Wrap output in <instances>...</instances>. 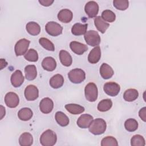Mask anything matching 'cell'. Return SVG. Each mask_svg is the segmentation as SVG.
Masks as SVG:
<instances>
[{
    "label": "cell",
    "mask_w": 146,
    "mask_h": 146,
    "mask_svg": "<svg viewBox=\"0 0 146 146\" xmlns=\"http://www.w3.org/2000/svg\"><path fill=\"white\" fill-rule=\"evenodd\" d=\"M106 122L102 118H97L93 120L88 127L89 131L95 135L103 134L106 131Z\"/></svg>",
    "instance_id": "cell-1"
},
{
    "label": "cell",
    "mask_w": 146,
    "mask_h": 146,
    "mask_svg": "<svg viewBox=\"0 0 146 146\" xmlns=\"http://www.w3.org/2000/svg\"><path fill=\"white\" fill-rule=\"evenodd\" d=\"M57 141L56 134L51 129H47L40 135V143L43 146H52Z\"/></svg>",
    "instance_id": "cell-2"
},
{
    "label": "cell",
    "mask_w": 146,
    "mask_h": 146,
    "mask_svg": "<svg viewBox=\"0 0 146 146\" xmlns=\"http://www.w3.org/2000/svg\"><path fill=\"white\" fill-rule=\"evenodd\" d=\"M84 94L87 100L91 102H95L98 96V90L96 85L92 82L88 83L84 88Z\"/></svg>",
    "instance_id": "cell-3"
},
{
    "label": "cell",
    "mask_w": 146,
    "mask_h": 146,
    "mask_svg": "<svg viewBox=\"0 0 146 146\" xmlns=\"http://www.w3.org/2000/svg\"><path fill=\"white\" fill-rule=\"evenodd\" d=\"M68 77L72 83L79 84L85 80L86 74L80 68H74L68 73Z\"/></svg>",
    "instance_id": "cell-4"
},
{
    "label": "cell",
    "mask_w": 146,
    "mask_h": 146,
    "mask_svg": "<svg viewBox=\"0 0 146 146\" xmlns=\"http://www.w3.org/2000/svg\"><path fill=\"white\" fill-rule=\"evenodd\" d=\"M84 38L87 44L92 47L99 46L101 41L99 34L95 30H89L87 31L84 34Z\"/></svg>",
    "instance_id": "cell-5"
},
{
    "label": "cell",
    "mask_w": 146,
    "mask_h": 146,
    "mask_svg": "<svg viewBox=\"0 0 146 146\" xmlns=\"http://www.w3.org/2000/svg\"><path fill=\"white\" fill-rule=\"evenodd\" d=\"M46 31L50 35L56 36L62 34L63 31L62 26L56 22L50 21L47 23L45 26Z\"/></svg>",
    "instance_id": "cell-6"
},
{
    "label": "cell",
    "mask_w": 146,
    "mask_h": 146,
    "mask_svg": "<svg viewBox=\"0 0 146 146\" xmlns=\"http://www.w3.org/2000/svg\"><path fill=\"white\" fill-rule=\"evenodd\" d=\"M30 41L25 39H21L15 43L14 46V51L17 56H22L25 55L29 47Z\"/></svg>",
    "instance_id": "cell-7"
},
{
    "label": "cell",
    "mask_w": 146,
    "mask_h": 146,
    "mask_svg": "<svg viewBox=\"0 0 146 146\" xmlns=\"http://www.w3.org/2000/svg\"><path fill=\"white\" fill-rule=\"evenodd\" d=\"M104 91L106 94L111 96H116L120 92V87L116 82H109L104 84L103 86Z\"/></svg>",
    "instance_id": "cell-8"
},
{
    "label": "cell",
    "mask_w": 146,
    "mask_h": 146,
    "mask_svg": "<svg viewBox=\"0 0 146 146\" xmlns=\"http://www.w3.org/2000/svg\"><path fill=\"white\" fill-rule=\"evenodd\" d=\"M84 11L89 18H95L99 12V5L95 1H89L85 5Z\"/></svg>",
    "instance_id": "cell-9"
},
{
    "label": "cell",
    "mask_w": 146,
    "mask_h": 146,
    "mask_svg": "<svg viewBox=\"0 0 146 146\" xmlns=\"http://www.w3.org/2000/svg\"><path fill=\"white\" fill-rule=\"evenodd\" d=\"M24 95L27 100L34 101L39 96V90L35 86L30 84L26 87Z\"/></svg>",
    "instance_id": "cell-10"
},
{
    "label": "cell",
    "mask_w": 146,
    "mask_h": 146,
    "mask_svg": "<svg viewBox=\"0 0 146 146\" xmlns=\"http://www.w3.org/2000/svg\"><path fill=\"white\" fill-rule=\"evenodd\" d=\"M5 102L8 107L15 108L19 104V98L16 93L9 92L5 96Z\"/></svg>",
    "instance_id": "cell-11"
},
{
    "label": "cell",
    "mask_w": 146,
    "mask_h": 146,
    "mask_svg": "<svg viewBox=\"0 0 146 146\" xmlns=\"http://www.w3.org/2000/svg\"><path fill=\"white\" fill-rule=\"evenodd\" d=\"M54 108V103L49 98H44L39 103L40 111L45 114L50 113Z\"/></svg>",
    "instance_id": "cell-12"
},
{
    "label": "cell",
    "mask_w": 146,
    "mask_h": 146,
    "mask_svg": "<svg viewBox=\"0 0 146 146\" xmlns=\"http://www.w3.org/2000/svg\"><path fill=\"white\" fill-rule=\"evenodd\" d=\"M25 78L21 70H17L15 71L11 75L10 78L11 83L14 87H20L24 82Z\"/></svg>",
    "instance_id": "cell-13"
},
{
    "label": "cell",
    "mask_w": 146,
    "mask_h": 146,
    "mask_svg": "<svg viewBox=\"0 0 146 146\" xmlns=\"http://www.w3.org/2000/svg\"><path fill=\"white\" fill-rule=\"evenodd\" d=\"M93 119V116L90 114H82L78 119L76 124L81 128H87L94 120Z\"/></svg>",
    "instance_id": "cell-14"
},
{
    "label": "cell",
    "mask_w": 146,
    "mask_h": 146,
    "mask_svg": "<svg viewBox=\"0 0 146 146\" xmlns=\"http://www.w3.org/2000/svg\"><path fill=\"white\" fill-rule=\"evenodd\" d=\"M71 50L77 55H82L88 50L87 45L77 41H72L70 43Z\"/></svg>",
    "instance_id": "cell-15"
},
{
    "label": "cell",
    "mask_w": 146,
    "mask_h": 146,
    "mask_svg": "<svg viewBox=\"0 0 146 146\" xmlns=\"http://www.w3.org/2000/svg\"><path fill=\"white\" fill-rule=\"evenodd\" d=\"M58 18L59 21L63 23H69L73 18L72 11L67 9H64L60 10L58 14Z\"/></svg>",
    "instance_id": "cell-16"
},
{
    "label": "cell",
    "mask_w": 146,
    "mask_h": 146,
    "mask_svg": "<svg viewBox=\"0 0 146 146\" xmlns=\"http://www.w3.org/2000/svg\"><path fill=\"white\" fill-rule=\"evenodd\" d=\"M101 58V50L99 46L91 50L88 55V60L91 64L98 63Z\"/></svg>",
    "instance_id": "cell-17"
},
{
    "label": "cell",
    "mask_w": 146,
    "mask_h": 146,
    "mask_svg": "<svg viewBox=\"0 0 146 146\" xmlns=\"http://www.w3.org/2000/svg\"><path fill=\"white\" fill-rule=\"evenodd\" d=\"M99 72L101 76L104 79H108L111 78L114 74V71L112 68L106 63H103L101 65Z\"/></svg>",
    "instance_id": "cell-18"
},
{
    "label": "cell",
    "mask_w": 146,
    "mask_h": 146,
    "mask_svg": "<svg viewBox=\"0 0 146 146\" xmlns=\"http://www.w3.org/2000/svg\"><path fill=\"white\" fill-rule=\"evenodd\" d=\"M42 66L46 71H52L56 68V62L52 57L47 56L44 58L42 60Z\"/></svg>",
    "instance_id": "cell-19"
},
{
    "label": "cell",
    "mask_w": 146,
    "mask_h": 146,
    "mask_svg": "<svg viewBox=\"0 0 146 146\" xmlns=\"http://www.w3.org/2000/svg\"><path fill=\"white\" fill-rule=\"evenodd\" d=\"M59 56L60 62L63 66L69 67L71 65L72 63V59L68 52L64 50H62L59 52Z\"/></svg>",
    "instance_id": "cell-20"
},
{
    "label": "cell",
    "mask_w": 146,
    "mask_h": 146,
    "mask_svg": "<svg viewBox=\"0 0 146 146\" xmlns=\"http://www.w3.org/2000/svg\"><path fill=\"white\" fill-rule=\"evenodd\" d=\"M94 24L96 29L102 34H104L110 26V24L104 21L100 16H96L94 18Z\"/></svg>",
    "instance_id": "cell-21"
},
{
    "label": "cell",
    "mask_w": 146,
    "mask_h": 146,
    "mask_svg": "<svg viewBox=\"0 0 146 146\" xmlns=\"http://www.w3.org/2000/svg\"><path fill=\"white\" fill-rule=\"evenodd\" d=\"M87 24H82L80 23H76L71 28V33L73 35L76 36L82 35L87 32Z\"/></svg>",
    "instance_id": "cell-22"
},
{
    "label": "cell",
    "mask_w": 146,
    "mask_h": 146,
    "mask_svg": "<svg viewBox=\"0 0 146 146\" xmlns=\"http://www.w3.org/2000/svg\"><path fill=\"white\" fill-rule=\"evenodd\" d=\"M50 86L55 89L60 88L64 83V78L60 74H56L50 79Z\"/></svg>",
    "instance_id": "cell-23"
},
{
    "label": "cell",
    "mask_w": 146,
    "mask_h": 146,
    "mask_svg": "<svg viewBox=\"0 0 146 146\" xmlns=\"http://www.w3.org/2000/svg\"><path fill=\"white\" fill-rule=\"evenodd\" d=\"M25 78L28 80H34L37 76V71L35 65H27L25 68Z\"/></svg>",
    "instance_id": "cell-24"
},
{
    "label": "cell",
    "mask_w": 146,
    "mask_h": 146,
    "mask_svg": "<svg viewBox=\"0 0 146 146\" xmlns=\"http://www.w3.org/2000/svg\"><path fill=\"white\" fill-rule=\"evenodd\" d=\"M33 143V137L29 132H24L19 138V144L21 146H30Z\"/></svg>",
    "instance_id": "cell-25"
},
{
    "label": "cell",
    "mask_w": 146,
    "mask_h": 146,
    "mask_svg": "<svg viewBox=\"0 0 146 146\" xmlns=\"http://www.w3.org/2000/svg\"><path fill=\"white\" fill-rule=\"evenodd\" d=\"M64 107L68 112L73 115L80 114L85 110L83 106L77 104H67L65 105Z\"/></svg>",
    "instance_id": "cell-26"
},
{
    "label": "cell",
    "mask_w": 146,
    "mask_h": 146,
    "mask_svg": "<svg viewBox=\"0 0 146 146\" xmlns=\"http://www.w3.org/2000/svg\"><path fill=\"white\" fill-rule=\"evenodd\" d=\"M26 31L31 35L35 36L40 32V27L39 25L35 22H29L26 26Z\"/></svg>",
    "instance_id": "cell-27"
},
{
    "label": "cell",
    "mask_w": 146,
    "mask_h": 146,
    "mask_svg": "<svg viewBox=\"0 0 146 146\" xmlns=\"http://www.w3.org/2000/svg\"><path fill=\"white\" fill-rule=\"evenodd\" d=\"M55 119L57 123L62 126L66 127L68 125L70 120L67 116L62 111H58L55 115Z\"/></svg>",
    "instance_id": "cell-28"
},
{
    "label": "cell",
    "mask_w": 146,
    "mask_h": 146,
    "mask_svg": "<svg viewBox=\"0 0 146 146\" xmlns=\"http://www.w3.org/2000/svg\"><path fill=\"white\" fill-rule=\"evenodd\" d=\"M33 115L32 110L27 107H24L21 108L18 112V118L22 121L29 120Z\"/></svg>",
    "instance_id": "cell-29"
},
{
    "label": "cell",
    "mask_w": 146,
    "mask_h": 146,
    "mask_svg": "<svg viewBox=\"0 0 146 146\" xmlns=\"http://www.w3.org/2000/svg\"><path fill=\"white\" fill-rule=\"evenodd\" d=\"M139 96V92L137 90L134 88H129L124 92L123 98L127 102H133Z\"/></svg>",
    "instance_id": "cell-30"
},
{
    "label": "cell",
    "mask_w": 146,
    "mask_h": 146,
    "mask_svg": "<svg viewBox=\"0 0 146 146\" xmlns=\"http://www.w3.org/2000/svg\"><path fill=\"white\" fill-rule=\"evenodd\" d=\"M112 106V102L110 99L102 100L98 104V110L100 112H106L111 109Z\"/></svg>",
    "instance_id": "cell-31"
},
{
    "label": "cell",
    "mask_w": 146,
    "mask_h": 146,
    "mask_svg": "<svg viewBox=\"0 0 146 146\" xmlns=\"http://www.w3.org/2000/svg\"><path fill=\"white\" fill-rule=\"evenodd\" d=\"M124 127L128 132H134L138 128V123L135 119L129 118L125 120Z\"/></svg>",
    "instance_id": "cell-32"
},
{
    "label": "cell",
    "mask_w": 146,
    "mask_h": 146,
    "mask_svg": "<svg viewBox=\"0 0 146 146\" xmlns=\"http://www.w3.org/2000/svg\"><path fill=\"white\" fill-rule=\"evenodd\" d=\"M39 43L44 48L48 51H54L55 50L54 44L47 38H40L39 39Z\"/></svg>",
    "instance_id": "cell-33"
},
{
    "label": "cell",
    "mask_w": 146,
    "mask_h": 146,
    "mask_svg": "<svg viewBox=\"0 0 146 146\" xmlns=\"http://www.w3.org/2000/svg\"><path fill=\"white\" fill-rule=\"evenodd\" d=\"M24 58L29 62H35L38 60V54L36 50L30 48L24 55Z\"/></svg>",
    "instance_id": "cell-34"
},
{
    "label": "cell",
    "mask_w": 146,
    "mask_h": 146,
    "mask_svg": "<svg viewBox=\"0 0 146 146\" xmlns=\"http://www.w3.org/2000/svg\"><path fill=\"white\" fill-rule=\"evenodd\" d=\"M102 19L108 22H113L116 19L115 14L110 10H105L102 13Z\"/></svg>",
    "instance_id": "cell-35"
},
{
    "label": "cell",
    "mask_w": 146,
    "mask_h": 146,
    "mask_svg": "<svg viewBox=\"0 0 146 146\" xmlns=\"http://www.w3.org/2000/svg\"><path fill=\"white\" fill-rule=\"evenodd\" d=\"M132 146H144L145 145L144 138L140 135H133L131 139Z\"/></svg>",
    "instance_id": "cell-36"
},
{
    "label": "cell",
    "mask_w": 146,
    "mask_h": 146,
    "mask_svg": "<svg viewBox=\"0 0 146 146\" xmlns=\"http://www.w3.org/2000/svg\"><path fill=\"white\" fill-rule=\"evenodd\" d=\"M113 6L119 10H125L129 6V2L127 0H114Z\"/></svg>",
    "instance_id": "cell-37"
},
{
    "label": "cell",
    "mask_w": 146,
    "mask_h": 146,
    "mask_svg": "<svg viewBox=\"0 0 146 146\" xmlns=\"http://www.w3.org/2000/svg\"><path fill=\"white\" fill-rule=\"evenodd\" d=\"M102 146H117V140L112 136H106L101 141Z\"/></svg>",
    "instance_id": "cell-38"
},
{
    "label": "cell",
    "mask_w": 146,
    "mask_h": 146,
    "mask_svg": "<svg viewBox=\"0 0 146 146\" xmlns=\"http://www.w3.org/2000/svg\"><path fill=\"white\" fill-rule=\"evenodd\" d=\"M139 115L143 121H146V107H143L140 110L139 112Z\"/></svg>",
    "instance_id": "cell-39"
},
{
    "label": "cell",
    "mask_w": 146,
    "mask_h": 146,
    "mask_svg": "<svg viewBox=\"0 0 146 146\" xmlns=\"http://www.w3.org/2000/svg\"><path fill=\"white\" fill-rule=\"evenodd\" d=\"M39 3L43 6H49L54 2L53 0H39Z\"/></svg>",
    "instance_id": "cell-40"
},
{
    "label": "cell",
    "mask_w": 146,
    "mask_h": 146,
    "mask_svg": "<svg viewBox=\"0 0 146 146\" xmlns=\"http://www.w3.org/2000/svg\"><path fill=\"white\" fill-rule=\"evenodd\" d=\"M5 113H6V111H5V107L1 105V119H3V117L5 115Z\"/></svg>",
    "instance_id": "cell-41"
},
{
    "label": "cell",
    "mask_w": 146,
    "mask_h": 146,
    "mask_svg": "<svg viewBox=\"0 0 146 146\" xmlns=\"http://www.w3.org/2000/svg\"><path fill=\"white\" fill-rule=\"evenodd\" d=\"M7 65V62L3 59H1V69H3L4 67H5Z\"/></svg>",
    "instance_id": "cell-42"
}]
</instances>
